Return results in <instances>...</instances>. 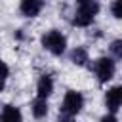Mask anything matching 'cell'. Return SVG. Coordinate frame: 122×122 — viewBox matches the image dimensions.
Wrapping results in <instances>:
<instances>
[{
    "mask_svg": "<svg viewBox=\"0 0 122 122\" xmlns=\"http://www.w3.org/2000/svg\"><path fill=\"white\" fill-rule=\"evenodd\" d=\"M99 122H118V118L114 116V112H109V114H103L99 118Z\"/></svg>",
    "mask_w": 122,
    "mask_h": 122,
    "instance_id": "cell-14",
    "label": "cell"
},
{
    "mask_svg": "<svg viewBox=\"0 0 122 122\" xmlns=\"http://www.w3.org/2000/svg\"><path fill=\"white\" fill-rule=\"evenodd\" d=\"M4 84H6V80H0V92L4 90Z\"/></svg>",
    "mask_w": 122,
    "mask_h": 122,
    "instance_id": "cell-16",
    "label": "cell"
},
{
    "mask_svg": "<svg viewBox=\"0 0 122 122\" xmlns=\"http://www.w3.org/2000/svg\"><path fill=\"white\" fill-rule=\"evenodd\" d=\"M78 8L74 11L72 23L76 27H90L95 19V15L99 13V2L97 0H76Z\"/></svg>",
    "mask_w": 122,
    "mask_h": 122,
    "instance_id": "cell-1",
    "label": "cell"
},
{
    "mask_svg": "<svg viewBox=\"0 0 122 122\" xmlns=\"http://www.w3.org/2000/svg\"><path fill=\"white\" fill-rule=\"evenodd\" d=\"M69 59H71V63H74V65H78V67H84V65H88V61H90V55H88V50H86V48H82V46H76V48H72V50H71V53H69Z\"/></svg>",
    "mask_w": 122,
    "mask_h": 122,
    "instance_id": "cell-9",
    "label": "cell"
},
{
    "mask_svg": "<svg viewBox=\"0 0 122 122\" xmlns=\"http://www.w3.org/2000/svg\"><path fill=\"white\" fill-rule=\"evenodd\" d=\"M57 122H74V116H71V114H65V112H59V116H57Z\"/></svg>",
    "mask_w": 122,
    "mask_h": 122,
    "instance_id": "cell-15",
    "label": "cell"
},
{
    "mask_svg": "<svg viewBox=\"0 0 122 122\" xmlns=\"http://www.w3.org/2000/svg\"><path fill=\"white\" fill-rule=\"evenodd\" d=\"M93 72H95V76H97V80L101 84H107L114 76V72H116L114 59L112 57H99V59H95L93 61Z\"/></svg>",
    "mask_w": 122,
    "mask_h": 122,
    "instance_id": "cell-3",
    "label": "cell"
},
{
    "mask_svg": "<svg viewBox=\"0 0 122 122\" xmlns=\"http://www.w3.org/2000/svg\"><path fill=\"white\" fill-rule=\"evenodd\" d=\"M51 93H53V78L50 74H42L36 82V95L48 99Z\"/></svg>",
    "mask_w": 122,
    "mask_h": 122,
    "instance_id": "cell-7",
    "label": "cell"
},
{
    "mask_svg": "<svg viewBox=\"0 0 122 122\" xmlns=\"http://www.w3.org/2000/svg\"><path fill=\"white\" fill-rule=\"evenodd\" d=\"M111 15L114 19H122V0H112V4H111Z\"/></svg>",
    "mask_w": 122,
    "mask_h": 122,
    "instance_id": "cell-11",
    "label": "cell"
},
{
    "mask_svg": "<svg viewBox=\"0 0 122 122\" xmlns=\"http://www.w3.org/2000/svg\"><path fill=\"white\" fill-rule=\"evenodd\" d=\"M0 122H23V114L17 107L6 105L0 112Z\"/></svg>",
    "mask_w": 122,
    "mask_h": 122,
    "instance_id": "cell-10",
    "label": "cell"
},
{
    "mask_svg": "<svg viewBox=\"0 0 122 122\" xmlns=\"http://www.w3.org/2000/svg\"><path fill=\"white\" fill-rule=\"evenodd\" d=\"M105 107L109 112H116L122 109V84L112 86L105 92Z\"/></svg>",
    "mask_w": 122,
    "mask_h": 122,
    "instance_id": "cell-5",
    "label": "cell"
},
{
    "mask_svg": "<svg viewBox=\"0 0 122 122\" xmlns=\"http://www.w3.org/2000/svg\"><path fill=\"white\" fill-rule=\"evenodd\" d=\"M30 111H32V116L34 118H46L48 116V111H50V107H48V99H44V97H34V101L30 103Z\"/></svg>",
    "mask_w": 122,
    "mask_h": 122,
    "instance_id": "cell-8",
    "label": "cell"
},
{
    "mask_svg": "<svg viewBox=\"0 0 122 122\" xmlns=\"http://www.w3.org/2000/svg\"><path fill=\"white\" fill-rule=\"evenodd\" d=\"M42 48L44 50H48L50 53H53V55H63L65 51H67V36L61 32V30H48L46 34H42Z\"/></svg>",
    "mask_w": 122,
    "mask_h": 122,
    "instance_id": "cell-2",
    "label": "cell"
},
{
    "mask_svg": "<svg viewBox=\"0 0 122 122\" xmlns=\"http://www.w3.org/2000/svg\"><path fill=\"white\" fill-rule=\"evenodd\" d=\"M8 76H10V67L0 59V80H6Z\"/></svg>",
    "mask_w": 122,
    "mask_h": 122,
    "instance_id": "cell-13",
    "label": "cell"
},
{
    "mask_svg": "<svg viewBox=\"0 0 122 122\" xmlns=\"http://www.w3.org/2000/svg\"><path fill=\"white\" fill-rule=\"evenodd\" d=\"M44 8V0H21L19 11L25 17H36Z\"/></svg>",
    "mask_w": 122,
    "mask_h": 122,
    "instance_id": "cell-6",
    "label": "cell"
},
{
    "mask_svg": "<svg viewBox=\"0 0 122 122\" xmlns=\"http://www.w3.org/2000/svg\"><path fill=\"white\" fill-rule=\"evenodd\" d=\"M109 50H111V53H112L116 59H122V40H112Z\"/></svg>",
    "mask_w": 122,
    "mask_h": 122,
    "instance_id": "cell-12",
    "label": "cell"
},
{
    "mask_svg": "<svg viewBox=\"0 0 122 122\" xmlns=\"http://www.w3.org/2000/svg\"><path fill=\"white\" fill-rule=\"evenodd\" d=\"M84 107V95L76 90H69L61 101V111L59 112H65V114H71V116H76Z\"/></svg>",
    "mask_w": 122,
    "mask_h": 122,
    "instance_id": "cell-4",
    "label": "cell"
}]
</instances>
